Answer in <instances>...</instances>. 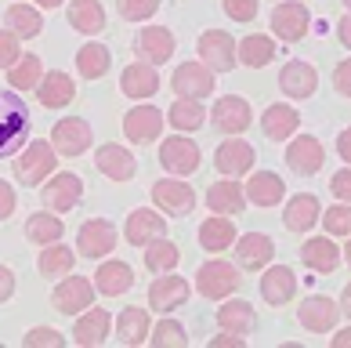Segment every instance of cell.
<instances>
[{
  "instance_id": "obj_34",
  "label": "cell",
  "mask_w": 351,
  "mask_h": 348,
  "mask_svg": "<svg viewBox=\"0 0 351 348\" xmlns=\"http://www.w3.org/2000/svg\"><path fill=\"white\" fill-rule=\"evenodd\" d=\"M69 25L84 36H95L106 30V11H101L98 0H73L69 4Z\"/></svg>"
},
{
  "instance_id": "obj_11",
  "label": "cell",
  "mask_w": 351,
  "mask_h": 348,
  "mask_svg": "<svg viewBox=\"0 0 351 348\" xmlns=\"http://www.w3.org/2000/svg\"><path fill=\"white\" fill-rule=\"evenodd\" d=\"M112 247H116V225L106 218H90L76 232V251L84 257H106Z\"/></svg>"
},
{
  "instance_id": "obj_21",
  "label": "cell",
  "mask_w": 351,
  "mask_h": 348,
  "mask_svg": "<svg viewBox=\"0 0 351 348\" xmlns=\"http://www.w3.org/2000/svg\"><path fill=\"white\" fill-rule=\"evenodd\" d=\"M279 87H282V95H290V98H311L319 87V73L311 69L308 62H286L279 69Z\"/></svg>"
},
{
  "instance_id": "obj_40",
  "label": "cell",
  "mask_w": 351,
  "mask_h": 348,
  "mask_svg": "<svg viewBox=\"0 0 351 348\" xmlns=\"http://www.w3.org/2000/svg\"><path fill=\"white\" fill-rule=\"evenodd\" d=\"M203 102L196 98H178L171 102V113H167V120L174 124V131H199L203 127Z\"/></svg>"
},
{
  "instance_id": "obj_3",
  "label": "cell",
  "mask_w": 351,
  "mask_h": 348,
  "mask_svg": "<svg viewBox=\"0 0 351 348\" xmlns=\"http://www.w3.org/2000/svg\"><path fill=\"white\" fill-rule=\"evenodd\" d=\"M196 287L203 298L221 301L228 298L232 290H239V268L232 262H203L199 272H196Z\"/></svg>"
},
{
  "instance_id": "obj_60",
  "label": "cell",
  "mask_w": 351,
  "mask_h": 348,
  "mask_svg": "<svg viewBox=\"0 0 351 348\" xmlns=\"http://www.w3.org/2000/svg\"><path fill=\"white\" fill-rule=\"evenodd\" d=\"M341 308H344V316L351 319V283L344 287V294H341Z\"/></svg>"
},
{
  "instance_id": "obj_10",
  "label": "cell",
  "mask_w": 351,
  "mask_h": 348,
  "mask_svg": "<svg viewBox=\"0 0 351 348\" xmlns=\"http://www.w3.org/2000/svg\"><path fill=\"white\" fill-rule=\"evenodd\" d=\"M152 203H160V211L174 214V218H185L196 207V192H192L189 182H181V178H163V182L152 185Z\"/></svg>"
},
{
  "instance_id": "obj_1",
  "label": "cell",
  "mask_w": 351,
  "mask_h": 348,
  "mask_svg": "<svg viewBox=\"0 0 351 348\" xmlns=\"http://www.w3.org/2000/svg\"><path fill=\"white\" fill-rule=\"evenodd\" d=\"M25 138H29V106L15 87H8L0 91V160L15 156Z\"/></svg>"
},
{
  "instance_id": "obj_45",
  "label": "cell",
  "mask_w": 351,
  "mask_h": 348,
  "mask_svg": "<svg viewBox=\"0 0 351 348\" xmlns=\"http://www.w3.org/2000/svg\"><path fill=\"white\" fill-rule=\"evenodd\" d=\"M8 30L15 36H36L44 30V19H40V11L29 8V4H11L8 8Z\"/></svg>"
},
{
  "instance_id": "obj_43",
  "label": "cell",
  "mask_w": 351,
  "mask_h": 348,
  "mask_svg": "<svg viewBox=\"0 0 351 348\" xmlns=\"http://www.w3.org/2000/svg\"><path fill=\"white\" fill-rule=\"evenodd\" d=\"M44 76V62L40 55H19V62L8 69V84L15 87V91H25V87H36Z\"/></svg>"
},
{
  "instance_id": "obj_58",
  "label": "cell",
  "mask_w": 351,
  "mask_h": 348,
  "mask_svg": "<svg viewBox=\"0 0 351 348\" xmlns=\"http://www.w3.org/2000/svg\"><path fill=\"white\" fill-rule=\"evenodd\" d=\"M337 36H341V44H344V47H351V11H348L341 22H337Z\"/></svg>"
},
{
  "instance_id": "obj_15",
  "label": "cell",
  "mask_w": 351,
  "mask_h": 348,
  "mask_svg": "<svg viewBox=\"0 0 351 348\" xmlns=\"http://www.w3.org/2000/svg\"><path fill=\"white\" fill-rule=\"evenodd\" d=\"M308 8L304 4H297V0H290V4H279L276 11H271V30H276L279 40L286 44H297V40H304V33H308Z\"/></svg>"
},
{
  "instance_id": "obj_12",
  "label": "cell",
  "mask_w": 351,
  "mask_h": 348,
  "mask_svg": "<svg viewBox=\"0 0 351 348\" xmlns=\"http://www.w3.org/2000/svg\"><path fill=\"white\" fill-rule=\"evenodd\" d=\"M171 87H174L178 98H196V102H203L206 95L214 91V73L206 69L203 62H185V66L174 69Z\"/></svg>"
},
{
  "instance_id": "obj_7",
  "label": "cell",
  "mask_w": 351,
  "mask_h": 348,
  "mask_svg": "<svg viewBox=\"0 0 351 348\" xmlns=\"http://www.w3.org/2000/svg\"><path fill=\"white\" fill-rule=\"evenodd\" d=\"M199 160H203V152L192 138L171 135L160 146V163H163V171H171V174H196Z\"/></svg>"
},
{
  "instance_id": "obj_5",
  "label": "cell",
  "mask_w": 351,
  "mask_h": 348,
  "mask_svg": "<svg viewBox=\"0 0 351 348\" xmlns=\"http://www.w3.org/2000/svg\"><path fill=\"white\" fill-rule=\"evenodd\" d=\"M210 124L217 127L221 135H243L246 127L254 124V113H250V102L239 98V95H225L214 102L210 109Z\"/></svg>"
},
{
  "instance_id": "obj_47",
  "label": "cell",
  "mask_w": 351,
  "mask_h": 348,
  "mask_svg": "<svg viewBox=\"0 0 351 348\" xmlns=\"http://www.w3.org/2000/svg\"><path fill=\"white\" fill-rule=\"evenodd\" d=\"M322 225H326V232H333V236H348L351 232V203L330 207L326 214H322Z\"/></svg>"
},
{
  "instance_id": "obj_37",
  "label": "cell",
  "mask_w": 351,
  "mask_h": 348,
  "mask_svg": "<svg viewBox=\"0 0 351 348\" xmlns=\"http://www.w3.org/2000/svg\"><path fill=\"white\" fill-rule=\"evenodd\" d=\"M236 55L243 66H250V69H261L268 66L271 58H276V40L271 36H261V33H254V36H246V40L236 47Z\"/></svg>"
},
{
  "instance_id": "obj_28",
  "label": "cell",
  "mask_w": 351,
  "mask_h": 348,
  "mask_svg": "<svg viewBox=\"0 0 351 348\" xmlns=\"http://www.w3.org/2000/svg\"><path fill=\"white\" fill-rule=\"evenodd\" d=\"M319 222V196H311V192H297L290 196L282 211V225L290 232H311V225Z\"/></svg>"
},
{
  "instance_id": "obj_23",
  "label": "cell",
  "mask_w": 351,
  "mask_h": 348,
  "mask_svg": "<svg viewBox=\"0 0 351 348\" xmlns=\"http://www.w3.org/2000/svg\"><path fill=\"white\" fill-rule=\"evenodd\" d=\"M297 294V276L286 265H265L261 276V298L268 305H286Z\"/></svg>"
},
{
  "instance_id": "obj_54",
  "label": "cell",
  "mask_w": 351,
  "mask_h": 348,
  "mask_svg": "<svg viewBox=\"0 0 351 348\" xmlns=\"http://www.w3.org/2000/svg\"><path fill=\"white\" fill-rule=\"evenodd\" d=\"M15 214V189H11L8 182H0V222L4 218Z\"/></svg>"
},
{
  "instance_id": "obj_16",
  "label": "cell",
  "mask_w": 351,
  "mask_h": 348,
  "mask_svg": "<svg viewBox=\"0 0 351 348\" xmlns=\"http://www.w3.org/2000/svg\"><path fill=\"white\" fill-rule=\"evenodd\" d=\"M337 316H341L337 301H333V298H322V294L301 301V308H297V319H301V327L311 330V334H330V330L337 327Z\"/></svg>"
},
{
  "instance_id": "obj_46",
  "label": "cell",
  "mask_w": 351,
  "mask_h": 348,
  "mask_svg": "<svg viewBox=\"0 0 351 348\" xmlns=\"http://www.w3.org/2000/svg\"><path fill=\"white\" fill-rule=\"evenodd\" d=\"M152 345L156 348H185L189 334H185V327H181L178 319H160L156 330H152Z\"/></svg>"
},
{
  "instance_id": "obj_24",
  "label": "cell",
  "mask_w": 351,
  "mask_h": 348,
  "mask_svg": "<svg viewBox=\"0 0 351 348\" xmlns=\"http://www.w3.org/2000/svg\"><path fill=\"white\" fill-rule=\"evenodd\" d=\"M120 87L127 98H149L160 91V73H156L152 62H134L120 73Z\"/></svg>"
},
{
  "instance_id": "obj_4",
  "label": "cell",
  "mask_w": 351,
  "mask_h": 348,
  "mask_svg": "<svg viewBox=\"0 0 351 348\" xmlns=\"http://www.w3.org/2000/svg\"><path fill=\"white\" fill-rule=\"evenodd\" d=\"M196 51H199L203 66L210 73H232V69H236V62H239L236 58V44H232V36L225 30H206L199 36Z\"/></svg>"
},
{
  "instance_id": "obj_50",
  "label": "cell",
  "mask_w": 351,
  "mask_h": 348,
  "mask_svg": "<svg viewBox=\"0 0 351 348\" xmlns=\"http://www.w3.org/2000/svg\"><path fill=\"white\" fill-rule=\"evenodd\" d=\"M19 62V36L11 30H0V69H11Z\"/></svg>"
},
{
  "instance_id": "obj_17",
  "label": "cell",
  "mask_w": 351,
  "mask_h": 348,
  "mask_svg": "<svg viewBox=\"0 0 351 348\" xmlns=\"http://www.w3.org/2000/svg\"><path fill=\"white\" fill-rule=\"evenodd\" d=\"M322 160H326V149H322L319 138H311V135L293 138L290 149H286V163H290V171L304 174V178H308V174H319Z\"/></svg>"
},
{
  "instance_id": "obj_42",
  "label": "cell",
  "mask_w": 351,
  "mask_h": 348,
  "mask_svg": "<svg viewBox=\"0 0 351 348\" xmlns=\"http://www.w3.org/2000/svg\"><path fill=\"white\" fill-rule=\"evenodd\" d=\"M76 69L87 80H98V76L109 73V47L106 44H84L76 51Z\"/></svg>"
},
{
  "instance_id": "obj_13",
  "label": "cell",
  "mask_w": 351,
  "mask_h": 348,
  "mask_svg": "<svg viewBox=\"0 0 351 348\" xmlns=\"http://www.w3.org/2000/svg\"><path fill=\"white\" fill-rule=\"evenodd\" d=\"M163 120L167 116L156 109V106H134L131 113L123 116V135L134 141V146H145V141H156L163 131Z\"/></svg>"
},
{
  "instance_id": "obj_49",
  "label": "cell",
  "mask_w": 351,
  "mask_h": 348,
  "mask_svg": "<svg viewBox=\"0 0 351 348\" xmlns=\"http://www.w3.org/2000/svg\"><path fill=\"white\" fill-rule=\"evenodd\" d=\"M62 345H66V338L51 327H36L25 334V348H62Z\"/></svg>"
},
{
  "instance_id": "obj_41",
  "label": "cell",
  "mask_w": 351,
  "mask_h": 348,
  "mask_svg": "<svg viewBox=\"0 0 351 348\" xmlns=\"http://www.w3.org/2000/svg\"><path fill=\"white\" fill-rule=\"evenodd\" d=\"M73 265H76V257H73L69 247H62V243H47L40 251V276H47V279L69 276Z\"/></svg>"
},
{
  "instance_id": "obj_32",
  "label": "cell",
  "mask_w": 351,
  "mask_h": 348,
  "mask_svg": "<svg viewBox=\"0 0 351 348\" xmlns=\"http://www.w3.org/2000/svg\"><path fill=\"white\" fill-rule=\"evenodd\" d=\"M261 127H265V135L271 141H282V138H290L297 127H301V113H297L293 106H286V102H276V106L265 109Z\"/></svg>"
},
{
  "instance_id": "obj_52",
  "label": "cell",
  "mask_w": 351,
  "mask_h": 348,
  "mask_svg": "<svg viewBox=\"0 0 351 348\" xmlns=\"http://www.w3.org/2000/svg\"><path fill=\"white\" fill-rule=\"evenodd\" d=\"M330 189H333V196L341 200V203H351V167H344V171L333 174Z\"/></svg>"
},
{
  "instance_id": "obj_36",
  "label": "cell",
  "mask_w": 351,
  "mask_h": 348,
  "mask_svg": "<svg viewBox=\"0 0 351 348\" xmlns=\"http://www.w3.org/2000/svg\"><path fill=\"white\" fill-rule=\"evenodd\" d=\"M116 338L123 345H141L149 338V312L145 308H123L120 316H116Z\"/></svg>"
},
{
  "instance_id": "obj_62",
  "label": "cell",
  "mask_w": 351,
  "mask_h": 348,
  "mask_svg": "<svg viewBox=\"0 0 351 348\" xmlns=\"http://www.w3.org/2000/svg\"><path fill=\"white\" fill-rule=\"evenodd\" d=\"M344 257H348V265H351V240H348V251H344Z\"/></svg>"
},
{
  "instance_id": "obj_59",
  "label": "cell",
  "mask_w": 351,
  "mask_h": 348,
  "mask_svg": "<svg viewBox=\"0 0 351 348\" xmlns=\"http://www.w3.org/2000/svg\"><path fill=\"white\" fill-rule=\"evenodd\" d=\"M333 348H351V327L341 330V334H333Z\"/></svg>"
},
{
  "instance_id": "obj_44",
  "label": "cell",
  "mask_w": 351,
  "mask_h": 348,
  "mask_svg": "<svg viewBox=\"0 0 351 348\" xmlns=\"http://www.w3.org/2000/svg\"><path fill=\"white\" fill-rule=\"evenodd\" d=\"M178 262H181V254L171 240L156 236L152 243H145V268H152V272H174Z\"/></svg>"
},
{
  "instance_id": "obj_31",
  "label": "cell",
  "mask_w": 351,
  "mask_h": 348,
  "mask_svg": "<svg viewBox=\"0 0 351 348\" xmlns=\"http://www.w3.org/2000/svg\"><path fill=\"white\" fill-rule=\"evenodd\" d=\"M301 262L311 268V272L330 276L333 268L341 265V251L333 247V240H330V236H315V240H304V247H301Z\"/></svg>"
},
{
  "instance_id": "obj_63",
  "label": "cell",
  "mask_w": 351,
  "mask_h": 348,
  "mask_svg": "<svg viewBox=\"0 0 351 348\" xmlns=\"http://www.w3.org/2000/svg\"><path fill=\"white\" fill-rule=\"evenodd\" d=\"M344 8H348V11H351V0H344Z\"/></svg>"
},
{
  "instance_id": "obj_61",
  "label": "cell",
  "mask_w": 351,
  "mask_h": 348,
  "mask_svg": "<svg viewBox=\"0 0 351 348\" xmlns=\"http://www.w3.org/2000/svg\"><path fill=\"white\" fill-rule=\"evenodd\" d=\"M36 4H40V8H58L62 0H36Z\"/></svg>"
},
{
  "instance_id": "obj_9",
  "label": "cell",
  "mask_w": 351,
  "mask_h": 348,
  "mask_svg": "<svg viewBox=\"0 0 351 348\" xmlns=\"http://www.w3.org/2000/svg\"><path fill=\"white\" fill-rule=\"evenodd\" d=\"M95 283L84 279V276H66L58 283V290L51 294V305L58 308V312L66 316H80L84 308H90V301H95Z\"/></svg>"
},
{
  "instance_id": "obj_2",
  "label": "cell",
  "mask_w": 351,
  "mask_h": 348,
  "mask_svg": "<svg viewBox=\"0 0 351 348\" xmlns=\"http://www.w3.org/2000/svg\"><path fill=\"white\" fill-rule=\"evenodd\" d=\"M55 163H58V152L51 141H29L25 152L15 160V174L22 185H40L47 174H55Z\"/></svg>"
},
{
  "instance_id": "obj_18",
  "label": "cell",
  "mask_w": 351,
  "mask_h": 348,
  "mask_svg": "<svg viewBox=\"0 0 351 348\" xmlns=\"http://www.w3.org/2000/svg\"><path fill=\"white\" fill-rule=\"evenodd\" d=\"M214 167H217L221 174H228V178L246 174L254 167V146H246V141L228 135V141H221L217 152H214Z\"/></svg>"
},
{
  "instance_id": "obj_19",
  "label": "cell",
  "mask_w": 351,
  "mask_h": 348,
  "mask_svg": "<svg viewBox=\"0 0 351 348\" xmlns=\"http://www.w3.org/2000/svg\"><path fill=\"white\" fill-rule=\"evenodd\" d=\"M109 330H112V316L106 308H84L80 319H76V327H73V341L84 345V348H95L109 338Z\"/></svg>"
},
{
  "instance_id": "obj_39",
  "label": "cell",
  "mask_w": 351,
  "mask_h": 348,
  "mask_svg": "<svg viewBox=\"0 0 351 348\" xmlns=\"http://www.w3.org/2000/svg\"><path fill=\"white\" fill-rule=\"evenodd\" d=\"M232 240H236V229H232V222L225 214H217V218H210V222H203L199 225V247L203 251H225V247H232Z\"/></svg>"
},
{
  "instance_id": "obj_29",
  "label": "cell",
  "mask_w": 351,
  "mask_h": 348,
  "mask_svg": "<svg viewBox=\"0 0 351 348\" xmlns=\"http://www.w3.org/2000/svg\"><path fill=\"white\" fill-rule=\"evenodd\" d=\"M131 283H134V272H131V265L127 262H101L98 265V272H95V290L98 294H106V298H116V294H127L131 290Z\"/></svg>"
},
{
  "instance_id": "obj_38",
  "label": "cell",
  "mask_w": 351,
  "mask_h": 348,
  "mask_svg": "<svg viewBox=\"0 0 351 348\" xmlns=\"http://www.w3.org/2000/svg\"><path fill=\"white\" fill-rule=\"evenodd\" d=\"M62 218L55 211H40V214H29V222H25V236H29V243H58L62 240Z\"/></svg>"
},
{
  "instance_id": "obj_48",
  "label": "cell",
  "mask_w": 351,
  "mask_h": 348,
  "mask_svg": "<svg viewBox=\"0 0 351 348\" xmlns=\"http://www.w3.org/2000/svg\"><path fill=\"white\" fill-rule=\"evenodd\" d=\"M160 11V0H120V15L127 22H145Z\"/></svg>"
},
{
  "instance_id": "obj_30",
  "label": "cell",
  "mask_w": 351,
  "mask_h": 348,
  "mask_svg": "<svg viewBox=\"0 0 351 348\" xmlns=\"http://www.w3.org/2000/svg\"><path fill=\"white\" fill-rule=\"evenodd\" d=\"M167 232V222L156 211H131V218H127V225H123V236L127 243H134V247H145V243H152L156 236H163Z\"/></svg>"
},
{
  "instance_id": "obj_27",
  "label": "cell",
  "mask_w": 351,
  "mask_h": 348,
  "mask_svg": "<svg viewBox=\"0 0 351 348\" xmlns=\"http://www.w3.org/2000/svg\"><path fill=\"white\" fill-rule=\"evenodd\" d=\"M206 207L214 214H243L246 211V192L236 185V178H225V182H214L206 189Z\"/></svg>"
},
{
  "instance_id": "obj_51",
  "label": "cell",
  "mask_w": 351,
  "mask_h": 348,
  "mask_svg": "<svg viewBox=\"0 0 351 348\" xmlns=\"http://www.w3.org/2000/svg\"><path fill=\"white\" fill-rule=\"evenodd\" d=\"M221 8H225V15L232 22H250L257 15V0H225Z\"/></svg>"
},
{
  "instance_id": "obj_6",
  "label": "cell",
  "mask_w": 351,
  "mask_h": 348,
  "mask_svg": "<svg viewBox=\"0 0 351 348\" xmlns=\"http://www.w3.org/2000/svg\"><path fill=\"white\" fill-rule=\"evenodd\" d=\"M80 196H84V182H80V174H69V171L51 174V182H44L40 189V200L47 203V211H58V214L73 211L80 203Z\"/></svg>"
},
{
  "instance_id": "obj_55",
  "label": "cell",
  "mask_w": 351,
  "mask_h": 348,
  "mask_svg": "<svg viewBox=\"0 0 351 348\" xmlns=\"http://www.w3.org/2000/svg\"><path fill=\"white\" fill-rule=\"evenodd\" d=\"M11 294H15V272L0 265V305H4V301L11 298Z\"/></svg>"
},
{
  "instance_id": "obj_25",
  "label": "cell",
  "mask_w": 351,
  "mask_h": 348,
  "mask_svg": "<svg viewBox=\"0 0 351 348\" xmlns=\"http://www.w3.org/2000/svg\"><path fill=\"white\" fill-rule=\"evenodd\" d=\"M95 163H98V171L106 174V178H112V182H131L134 171H138L134 156L123 146H101L95 152Z\"/></svg>"
},
{
  "instance_id": "obj_53",
  "label": "cell",
  "mask_w": 351,
  "mask_h": 348,
  "mask_svg": "<svg viewBox=\"0 0 351 348\" xmlns=\"http://www.w3.org/2000/svg\"><path fill=\"white\" fill-rule=\"evenodd\" d=\"M333 87H337L344 98H351V58H344L341 66L333 69Z\"/></svg>"
},
{
  "instance_id": "obj_22",
  "label": "cell",
  "mask_w": 351,
  "mask_h": 348,
  "mask_svg": "<svg viewBox=\"0 0 351 348\" xmlns=\"http://www.w3.org/2000/svg\"><path fill=\"white\" fill-rule=\"evenodd\" d=\"M236 257H239L243 268L261 272L265 265H271V257H276V243H271V236H265V232H246L239 240V247H236Z\"/></svg>"
},
{
  "instance_id": "obj_57",
  "label": "cell",
  "mask_w": 351,
  "mask_h": 348,
  "mask_svg": "<svg viewBox=\"0 0 351 348\" xmlns=\"http://www.w3.org/2000/svg\"><path fill=\"white\" fill-rule=\"evenodd\" d=\"M337 152H341V160L351 167V127H348V131H341V135H337Z\"/></svg>"
},
{
  "instance_id": "obj_33",
  "label": "cell",
  "mask_w": 351,
  "mask_h": 348,
  "mask_svg": "<svg viewBox=\"0 0 351 348\" xmlns=\"http://www.w3.org/2000/svg\"><path fill=\"white\" fill-rule=\"evenodd\" d=\"M246 200L257 203V207H276V203H282V178L279 174H271V171H261V174H254L250 182H246Z\"/></svg>"
},
{
  "instance_id": "obj_14",
  "label": "cell",
  "mask_w": 351,
  "mask_h": 348,
  "mask_svg": "<svg viewBox=\"0 0 351 348\" xmlns=\"http://www.w3.org/2000/svg\"><path fill=\"white\" fill-rule=\"evenodd\" d=\"M174 33L167 30V25H149V30H141L138 33V40H134V51L145 62H152V66H163V62H171L174 58Z\"/></svg>"
},
{
  "instance_id": "obj_8",
  "label": "cell",
  "mask_w": 351,
  "mask_h": 348,
  "mask_svg": "<svg viewBox=\"0 0 351 348\" xmlns=\"http://www.w3.org/2000/svg\"><path fill=\"white\" fill-rule=\"evenodd\" d=\"M51 146H55V152H62V156H80L90 146V124L84 116H66V120H58L51 127Z\"/></svg>"
},
{
  "instance_id": "obj_56",
  "label": "cell",
  "mask_w": 351,
  "mask_h": 348,
  "mask_svg": "<svg viewBox=\"0 0 351 348\" xmlns=\"http://www.w3.org/2000/svg\"><path fill=\"white\" fill-rule=\"evenodd\" d=\"M210 348H243V338H239V334H232V330H221L217 338L210 341Z\"/></svg>"
},
{
  "instance_id": "obj_20",
  "label": "cell",
  "mask_w": 351,
  "mask_h": 348,
  "mask_svg": "<svg viewBox=\"0 0 351 348\" xmlns=\"http://www.w3.org/2000/svg\"><path fill=\"white\" fill-rule=\"evenodd\" d=\"M189 294H192L189 283L171 272V276H160L149 287V305L156 308V312H174V308H181L189 301Z\"/></svg>"
},
{
  "instance_id": "obj_35",
  "label": "cell",
  "mask_w": 351,
  "mask_h": 348,
  "mask_svg": "<svg viewBox=\"0 0 351 348\" xmlns=\"http://www.w3.org/2000/svg\"><path fill=\"white\" fill-rule=\"evenodd\" d=\"M254 305L250 301H225L217 308V323L221 330H232L239 334V338H246V334H254Z\"/></svg>"
},
{
  "instance_id": "obj_26",
  "label": "cell",
  "mask_w": 351,
  "mask_h": 348,
  "mask_svg": "<svg viewBox=\"0 0 351 348\" xmlns=\"http://www.w3.org/2000/svg\"><path fill=\"white\" fill-rule=\"evenodd\" d=\"M36 98H40V106L47 109H62L69 106V102L76 98V87H73V76L69 73H44L40 84H36Z\"/></svg>"
}]
</instances>
